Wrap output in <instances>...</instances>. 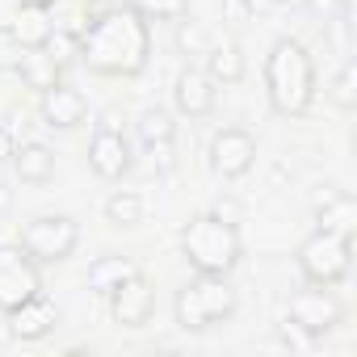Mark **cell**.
Instances as JSON below:
<instances>
[{
	"label": "cell",
	"mask_w": 357,
	"mask_h": 357,
	"mask_svg": "<svg viewBox=\"0 0 357 357\" xmlns=\"http://www.w3.org/2000/svg\"><path fill=\"white\" fill-rule=\"evenodd\" d=\"M181 257L194 273H219V278H231V269L244 261V240H240V227L215 211H202L194 215L185 227H181Z\"/></svg>",
	"instance_id": "3957f363"
},
{
	"label": "cell",
	"mask_w": 357,
	"mask_h": 357,
	"mask_svg": "<svg viewBox=\"0 0 357 357\" xmlns=\"http://www.w3.org/2000/svg\"><path fill=\"white\" fill-rule=\"evenodd\" d=\"M206 76L215 84H240L244 72H248V59H244V47L236 38H223V43H211L206 47Z\"/></svg>",
	"instance_id": "e0dca14e"
},
{
	"label": "cell",
	"mask_w": 357,
	"mask_h": 357,
	"mask_svg": "<svg viewBox=\"0 0 357 357\" xmlns=\"http://www.w3.org/2000/svg\"><path fill=\"white\" fill-rule=\"evenodd\" d=\"M9 155H13V172L22 176L26 185H51V181H55V168H59L55 147L30 139V143H17Z\"/></svg>",
	"instance_id": "2e32d148"
},
{
	"label": "cell",
	"mask_w": 357,
	"mask_h": 357,
	"mask_svg": "<svg viewBox=\"0 0 357 357\" xmlns=\"http://www.w3.org/2000/svg\"><path fill=\"white\" fill-rule=\"evenodd\" d=\"M315 223H319L324 231L353 236V231H357V198H353L349 190L324 185V194L315 198Z\"/></svg>",
	"instance_id": "9a60e30c"
},
{
	"label": "cell",
	"mask_w": 357,
	"mask_h": 357,
	"mask_svg": "<svg viewBox=\"0 0 357 357\" xmlns=\"http://www.w3.org/2000/svg\"><path fill=\"white\" fill-rule=\"evenodd\" d=\"M89 168L101 181H122V176L135 168V151H130V139L114 126V122H101L89 139Z\"/></svg>",
	"instance_id": "ba28073f"
},
{
	"label": "cell",
	"mask_w": 357,
	"mask_h": 357,
	"mask_svg": "<svg viewBox=\"0 0 357 357\" xmlns=\"http://www.w3.org/2000/svg\"><path fill=\"white\" fill-rule=\"evenodd\" d=\"M130 273H139V265L130 261V257H122V252H105V257H97L93 265H89V273H84V286L93 290V294H114Z\"/></svg>",
	"instance_id": "ac0fdd59"
},
{
	"label": "cell",
	"mask_w": 357,
	"mask_h": 357,
	"mask_svg": "<svg viewBox=\"0 0 357 357\" xmlns=\"http://www.w3.org/2000/svg\"><path fill=\"white\" fill-rule=\"evenodd\" d=\"M261 80H265V97L269 109L278 118H307L319 93V72H315V55L298 43V38H278L261 63Z\"/></svg>",
	"instance_id": "7a4b0ae2"
},
{
	"label": "cell",
	"mask_w": 357,
	"mask_h": 357,
	"mask_svg": "<svg viewBox=\"0 0 357 357\" xmlns=\"http://www.w3.org/2000/svg\"><path fill=\"white\" fill-rule=\"evenodd\" d=\"M17 5H43V9H47V5H51V0H17Z\"/></svg>",
	"instance_id": "4dcf8cb0"
},
{
	"label": "cell",
	"mask_w": 357,
	"mask_h": 357,
	"mask_svg": "<svg viewBox=\"0 0 357 357\" xmlns=\"http://www.w3.org/2000/svg\"><path fill=\"white\" fill-rule=\"evenodd\" d=\"M80 63L105 80H135L151 63V22L130 5H109L80 30Z\"/></svg>",
	"instance_id": "6da1fadb"
},
{
	"label": "cell",
	"mask_w": 357,
	"mask_h": 357,
	"mask_svg": "<svg viewBox=\"0 0 357 357\" xmlns=\"http://www.w3.org/2000/svg\"><path fill=\"white\" fill-rule=\"evenodd\" d=\"M5 328H9V336L22 340V344L47 340V336L59 328V307H55L47 294H34V298L17 303L13 311H5Z\"/></svg>",
	"instance_id": "4fadbf2b"
},
{
	"label": "cell",
	"mask_w": 357,
	"mask_h": 357,
	"mask_svg": "<svg viewBox=\"0 0 357 357\" xmlns=\"http://www.w3.org/2000/svg\"><path fill=\"white\" fill-rule=\"evenodd\" d=\"M5 206H9V190H5V185H0V211H5Z\"/></svg>",
	"instance_id": "f546056e"
},
{
	"label": "cell",
	"mask_w": 357,
	"mask_h": 357,
	"mask_svg": "<svg viewBox=\"0 0 357 357\" xmlns=\"http://www.w3.org/2000/svg\"><path fill=\"white\" fill-rule=\"evenodd\" d=\"M147 160H151V168H155V172H168V168L176 164L172 143H147Z\"/></svg>",
	"instance_id": "4316f807"
},
{
	"label": "cell",
	"mask_w": 357,
	"mask_h": 357,
	"mask_svg": "<svg viewBox=\"0 0 357 357\" xmlns=\"http://www.w3.org/2000/svg\"><path fill=\"white\" fill-rule=\"evenodd\" d=\"M211 211H215V215H223V219H231V223H236V219H240V206H236V202H231V198H219V202H215V206H211Z\"/></svg>",
	"instance_id": "83f0119b"
},
{
	"label": "cell",
	"mask_w": 357,
	"mask_h": 357,
	"mask_svg": "<svg viewBox=\"0 0 357 357\" xmlns=\"http://www.w3.org/2000/svg\"><path fill=\"white\" fill-rule=\"evenodd\" d=\"M211 168L223 181H240L257 168V139L244 126H223L211 139Z\"/></svg>",
	"instance_id": "9c48e42d"
},
{
	"label": "cell",
	"mask_w": 357,
	"mask_h": 357,
	"mask_svg": "<svg viewBox=\"0 0 357 357\" xmlns=\"http://www.w3.org/2000/svg\"><path fill=\"white\" fill-rule=\"evenodd\" d=\"M43 47L51 51V59H55L59 68H68V63L80 59V34H72V30H51Z\"/></svg>",
	"instance_id": "484cf974"
},
{
	"label": "cell",
	"mask_w": 357,
	"mask_h": 357,
	"mask_svg": "<svg viewBox=\"0 0 357 357\" xmlns=\"http://www.w3.org/2000/svg\"><path fill=\"white\" fill-rule=\"evenodd\" d=\"M126 5L147 22H181L190 13V0H126Z\"/></svg>",
	"instance_id": "cb8c5ba5"
},
{
	"label": "cell",
	"mask_w": 357,
	"mask_h": 357,
	"mask_svg": "<svg viewBox=\"0 0 357 357\" xmlns=\"http://www.w3.org/2000/svg\"><path fill=\"white\" fill-rule=\"evenodd\" d=\"M286 324H294V328H303L307 336L319 340V336H328L332 328L344 324V307L332 294V286H307L290 298V319Z\"/></svg>",
	"instance_id": "52a82bcc"
},
{
	"label": "cell",
	"mask_w": 357,
	"mask_h": 357,
	"mask_svg": "<svg viewBox=\"0 0 357 357\" xmlns=\"http://www.w3.org/2000/svg\"><path fill=\"white\" fill-rule=\"evenodd\" d=\"M176 47H181L185 55H206V47H211V34L202 30V22H194L190 13L176 22Z\"/></svg>",
	"instance_id": "d4e9b609"
},
{
	"label": "cell",
	"mask_w": 357,
	"mask_h": 357,
	"mask_svg": "<svg viewBox=\"0 0 357 357\" xmlns=\"http://www.w3.org/2000/svg\"><path fill=\"white\" fill-rule=\"evenodd\" d=\"M17 72H22V84L34 89V93H47L63 80V68L51 59L47 47H26V55L17 59Z\"/></svg>",
	"instance_id": "d6986e66"
},
{
	"label": "cell",
	"mask_w": 357,
	"mask_h": 357,
	"mask_svg": "<svg viewBox=\"0 0 357 357\" xmlns=\"http://www.w3.org/2000/svg\"><path fill=\"white\" fill-rule=\"evenodd\" d=\"M105 298H109L114 324L126 328V332L147 328L151 315H155V286H151V278H143V273H130V278H126L114 294H105Z\"/></svg>",
	"instance_id": "30bf717a"
},
{
	"label": "cell",
	"mask_w": 357,
	"mask_h": 357,
	"mask_svg": "<svg viewBox=\"0 0 357 357\" xmlns=\"http://www.w3.org/2000/svg\"><path fill=\"white\" fill-rule=\"evenodd\" d=\"M328 97H332V105H336V109H344V114H353V109H357V63H353V59H344V63H340V72L332 76Z\"/></svg>",
	"instance_id": "603a6c76"
},
{
	"label": "cell",
	"mask_w": 357,
	"mask_h": 357,
	"mask_svg": "<svg viewBox=\"0 0 357 357\" xmlns=\"http://www.w3.org/2000/svg\"><path fill=\"white\" fill-rule=\"evenodd\" d=\"M105 223L109 227H118V231H126V227H139L143 223V215H147V202H143V194L139 190H114L109 198H105Z\"/></svg>",
	"instance_id": "ffe728a7"
},
{
	"label": "cell",
	"mask_w": 357,
	"mask_h": 357,
	"mask_svg": "<svg viewBox=\"0 0 357 357\" xmlns=\"http://www.w3.org/2000/svg\"><path fill=\"white\" fill-rule=\"evenodd\" d=\"M236 307H240V298H236L231 282L219 273H194L172 298V315L185 332H211V328L227 324L236 315Z\"/></svg>",
	"instance_id": "277c9868"
},
{
	"label": "cell",
	"mask_w": 357,
	"mask_h": 357,
	"mask_svg": "<svg viewBox=\"0 0 357 357\" xmlns=\"http://www.w3.org/2000/svg\"><path fill=\"white\" fill-rule=\"evenodd\" d=\"M9 30H13V38H17L22 47H43L55 26L47 22V9H43V5H17Z\"/></svg>",
	"instance_id": "44dd1931"
},
{
	"label": "cell",
	"mask_w": 357,
	"mask_h": 357,
	"mask_svg": "<svg viewBox=\"0 0 357 357\" xmlns=\"http://www.w3.org/2000/svg\"><path fill=\"white\" fill-rule=\"evenodd\" d=\"M278 5H286V9H303V5H311V0H278Z\"/></svg>",
	"instance_id": "f1b7e54d"
},
{
	"label": "cell",
	"mask_w": 357,
	"mask_h": 357,
	"mask_svg": "<svg viewBox=\"0 0 357 357\" xmlns=\"http://www.w3.org/2000/svg\"><path fill=\"white\" fill-rule=\"evenodd\" d=\"M353 269V236L340 231H324L315 227L303 244H298V273L307 286H340Z\"/></svg>",
	"instance_id": "5b68a950"
},
{
	"label": "cell",
	"mask_w": 357,
	"mask_h": 357,
	"mask_svg": "<svg viewBox=\"0 0 357 357\" xmlns=\"http://www.w3.org/2000/svg\"><path fill=\"white\" fill-rule=\"evenodd\" d=\"M135 130H139V143H143V147H147V143H176V122H172V114L160 109V105H147V109L139 114Z\"/></svg>",
	"instance_id": "7402d4cb"
},
{
	"label": "cell",
	"mask_w": 357,
	"mask_h": 357,
	"mask_svg": "<svg viewBox=\"0 0 357 357\" xmlns=\"http://www.w3.org/2000/svg\"><path fill=\"white\" fill-rule=\"evenodd\" d=\"M240 5H244V9H257V5H261V0H240Z\"/></svg>",
	"instance_id": "1f68e13d"
},
{
	"label": "cell",
	"mask_w": 357,
	"mask_h": 357,
	"mask_svg": "<svg viewBox=\"0 0 357 357\" xmlns=\"http://www.w3.org/2000/svg\"><path fill=\"white\" fill-rule=\"evenodd\" d=\"M38 114H43V122H47L51 130H76V126L89 122V97H84L80 89H72V84L59 80L55 89L43 93Z\"/></svg>",
	"instance_id": "5bb4252c"
},
{
	"label": "cell",
	"mask_w": 357,
	"mask_h": 357,
	"mask_svg": "<svg viewBox=\"0 0 357 357\" xmlns=\"http://www.w3.org/2000/svg\"><path fill=\"white\" fill-rule=\"evenodd\" d=\"M172 105H176V114H185L190 122L211 118L215 105H219V84L206 76V68L190 63V68L176 72V80H172Z\"/></svg>",
	"instance_id": "7c38bea8"
},
{
	"label": "cell",
	"mask_w": 357,
	"mask_h": 357,
	"mask_svg": "<svg viewBox=\"0 0 357 357\" xmlns=\"http://www.w3.org/2000/svg\"><path fill=\"white\" fill-rule=\"evenodd\" d=\"M43 294V273L22 248H0V315Z\"/></svg>",
	"instance_id": "8fae6325"
},
{
	"label": "cell",
	"mask_w": 357,
	"mask_h": 357,
	"mask_svg": "<svg viewBox=\"0 0 357 357\" xmlns=\"http://www.w3.org/2000/svg\"><path fill=\"white\" fill-rule=\"evenodd\" d=\"M17 248L34 265H63L80 248V223L72 215H34L17 231Z\"/></svg>",
	"instance_id": "8992f818"
}]
</instances>
